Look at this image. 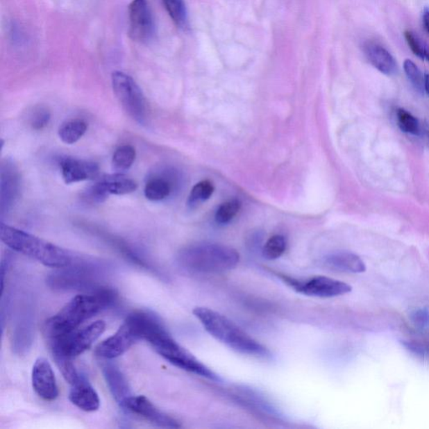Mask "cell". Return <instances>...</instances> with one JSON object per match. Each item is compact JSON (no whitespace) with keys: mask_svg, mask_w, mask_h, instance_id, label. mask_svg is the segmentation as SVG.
I'll use <instances>...</instances> for the list:
<instances>
[{"mask_svg":"<svg viewBox=\"0 0 429 429\" xmlns=\"http://www.w3.org/2000/svg\"><path fill=\"white\" fill-rule=\"evenodd\" d=\"M193 314L205 330L226 346L241 354L257 358H268V348L253 339L225 315L205 307H197Z\"/></svg>","mask_w":429,"mask_h":429,"instance_id":"1","label":"cell"},{"mask_svg":"<svg viewBox=\"0 0 429 429\" xmlns=\"http://www.w3.org/2000/svg\"><path fill=\"white\" fill-rule=\"evenodd\" d=\"M112 295L108 290L92 294L76 295L46 322L44 331L47 338L58 337L78 329L85 321L110 305Z\"/></svg>","mask_w":429,"mask_h":429,"instance_id":"2","label":"cell"},{"mask_svg":"<svg viewBox=\"0 0 429 429\" xmlns=\"http://www.w3.org/2000/svg\"><path fill=\"white\" fill-rule=\"evenodd\" d=\"M239 253L230 246L201 242L186 246L178 257L179 264L190 273L217 274L236 268Z\"/></svg>","mask_w":429,"mask_h":429,"instance_id":"3","label":"cell"},{"mask_svg":"<svg viewBox=\"0 0 429 429\" xmlns=\"http://www.w3.org/2000/svg\"><path fill=\"white\" fill-rule=\"evenodd\" d=\"M0 237L7 246L40 264L53 269H63L71 264L72 258L58 246L1 222Z\"/></svg>","mask_w":429,"mask_h":429,"instance_id":"4","label":"cell"},{"mask_svg":"<svg viewBox=\"0 0 429 429\" xmlns=\"http://www.w3.org/2000/svg\"><path fill=\"white\" fill-rule=\"evenodd\" d=\"M158 354L166 361L180 369L202 376L206 379L220 382L219 376L201 363L190 352L182 347L166 330L153 337L148 342Z\"/></svg>","mask_w":429,"mask_h":429,"instance_id":"5","label":"cell"},{"mask_svg":"<svg viewBox=\"0 0 429 429\" xmlns=\"http://www.w3.org/2000/svg\"><path fill=\"white\" fill-rule=\"evenodd\" d=\"M106 323L103 321L69 332L49 339L52 355L74 359L90 349L93 344L104 333Z\"/></svg>","mask_w":429,"mask_h":429,"instance_id":"6","label":"cell"},{"mask_svg":"<svg viewBox=\"0 0 429 429\" xmlns=\"http://www.w3.org/2000/svg\"><path fill=\"white\" fill-rule=\"evenodd\" d=\"M112 85L117 100L127 115L137 124H146L147 101L135 81L122 72H115L112 76Z\"/></svg>","mask_w":429,"mask_h":429,"instance_id":"7","label":"cell"},{"mask_svg":"<svg viewBox=\"0 0 429 429\" xmlns=\"http://www.w3.org/2000/svg\"><path fill=\"white\" fill-rule=\"evenodd\" d=\"M281 278L296 292L307 296L333 298L350 293L352 290L351 286L347 283L325 276H315L305 280L287 276Z\"/></svg>","mask_w":429,"mask_h":429,"instance_id":"8","label":"cell"},{"mask_svg":"<svg viewBox=\"0 0 429 429\" xmlns=\"http://www.w3.org/2000/svg\"><path fill=\"white\" fill-rule=\"evenodd\" d=\"M139 341H142L140 330L128 315L115 334L99 344L95 353L101 358L115 359L124 355Z\"/></svg>","mask_w":429,"mask_h":429,"instance_id":"9","label":"cell"},{"mask_svg":"<svg viewBox=\"0 0 429 429\" xmlns=\"http://www.w3.org/2000/svg\"><path fill=\"white\" fill-rule=\"evenodd\" d=\"M137 188L135 180L122 173H117L101 178L83 194V198L87 203H102L110 195H128L135 192Z\"/></svg>","mask_w":429,"mask_h":429,"instance_id":"10","label":"cell"},{"mask_svg":"<svg viewBox=\"0 0 429 429\" xmlns=\"http://www.w3.org/2000/svg\"><path fill=\"white\" fill-rule=\"evenodd\" d=\"M129 35L139 42L151 40L155 30L151 7L147 0H133L128 8Z\"/></svg>","mask_w":429,"mask_h":429,"instance_id":"11","label":"cell"},{"mask_svg":"<svg viewBox=\"0 0 429 429\" xmlns=\"http://www.w3.org/2000/svg\"><path fill=\"white\" fill-rule=\"evenodd\" d=\"M122 407L132 412L133 414L143 417L144 419L157 426L169 428L181 427L179 421L160 410L145 396H131L125 401Z\"/></svg>","mask_w":429,"mask_h":429,"instance_id":"12","label":"cell"},{"mask_svg":"<svg viewBox=\"0 0 429 429\" xmlns=\"http://www.w3.org/2000/svg\"><path fill=\"white\" fill-rule=\"evenodd\" d=\"M32 387L40 398L52 402L58 398L59 390L53 369L46 358L36 360L31 374Z\"/></svg>","mask_w":429,"mask_h":429,"instance_id":"13","label":"cell"},{"mask_svg":"<svg viewBox=\"0 0 429 429\" xmlns=\"http://www.w3.org/2000/svg\"><path fill=\"white\" fill-rule=\"evenodd\" d=\"M60 167L67 185L95 180L99 176V165L92 161L67 157L60 161Z\"/></svg>","mask_w":429,"mask_h":429,"instance_id":"14","label":"cell"},{"mask_svg":"<svg viewBox=\"0 0 429 429\" xmlns=\"http://www.w3.org/2000/svg\"><path fill=\"white\" fill-rule=\"evenodd\" d=\"M13 164L7 162L1 167V212H7L15 203L20 192V179Z\"/></svg>","mask_w":429,"mask_h":429,"instance_id":"15","label":"cell"},{"mask_svg":"<svg viewBox=\"0 0 429 429\" xmlns=\"http://www.w3.org/2000/svg\"><path fill=\"white\" fill-rule=\"evenodd\" d=\"M69 400L80 410L92 412L99 410L100 398L98 392L84 378L71 385Z\"/></svg>","mask_w":429,"mask_h":429,"instance_id":"16","label":"cell"},{"mask_svg":"<svg viewBox=\"0 0 429 429\" xmlns=\"http://www.w3.org/2000/svg\"><path fill=\"white\" fill-rule=\"evenodd\" d=\"M323 264L326 268L335 272L362 274L367 270V267L361 258L356 254L344 251L327 255Z\"/></svg>","mask_w":429,"mask_h":429,"instance_id":"17","label":"cell"},{"mask_svg":"<svg viewBox=\"0 0 429 429\" xmlns=\"http://www.w3.org/2000/svg\"><path fill=\"white\" fill-rule=\"evenodd\" d=\"M364 52L372 66L382 74L387 76L395 74L398 65L394 56L385 47L378 43L367 42L364 47Z\"/></svg>","mask_w":429,"mask_h":429,"instance_id":"18","label":"cell"},{"mask_svg":"<svg viewBox=\"0 0 429 429\" xmlns=\"http://www.w3.org/2000/svg\"><path fill=\"white\" fill-rule=\"evenodd\" d=\"M103 374L113 398L122 406L125 401L132 396L126 378H124L122 372L112 366L105 367Z\"/></svg>","mask_w":429,"mask_h":429,"instance_id":"19","label":"cell"},{"mask_svg":"<svg viewBox=\"0 0 429 429\" xmlns=\"http://www.w3.org/2000/svg\"><path fill=\"white\" fill-rule=\"evenodd\" d=\"M87 124L82 119H72L62 124L58 135L60 140L67 144H74L84 136Z\"/></svg>","mask_w":429,"mask_h":429,"instance_id":"20","label":"cell"},{"mask_svg":"<svg viewBox=\"0 0 429 429\" xmlns=\"http://www.w3.org/2000/svg\"><path fill=\"white\" fill-rule=\"evenodd\" d=\"M171 192V185L164 178L155 177L149 180L144 187V196L151 201H161Z\"/></svg>","mask_w":429,"mask_h":429,"instance_id":"21","label":"cell"},{"mask_svg":"<svg viewBox=\"0 0 429 429\" xmlns=\"http://www.w3.org/2000/svg\"><path fill=\"white\" fill-rule=\"evenodd\" d=\"M136 159L135 149L131 145H123L116 149L112 155V168L117 173L128 171L135 163Z\"/></svg>","mask_w":429,"mask_h":429,"instance_id":"22","label":"cell"},{"mask_svg":"<svg viewBox=\"0 0 429 429\" xmlns=\"http://www.w3.org/2000/svg\"><path fill=\"white\" fill-rule=\"evenodd\" d=\"M287 248V242L281 235H275L270 237L262 249V255L269 260H275L285 253Z\"/></svg>","mask_w":429,"mask_h":429,"instance_id":"23","label":"cell"},{"mask_svg":"<svg viewBox=\"0 0 429 429\" xmlns=\"http://www.w3.org/2000/svg\"><path fill=\"white\" fill-rule=\"evenodd\" d=\"M166 10L178 26L183 27L187 22V12L184 0H163Z\"/></svg>","mask_w":429,"mask_h":429,"instance_id":"24","label":"cell"},{"mask_svg":"<svg viewBox=\"0 0 429 429\" xmlns=\"http://www.w3.org/2000/svg\"><path fill=\"white\" fill-rule=\"evenodd\" d=\"M241 206V202L236 199L224 202L217 210L216 221L217 224L221 225L229 224L240 212Z\"/></svg>","mask_w":429,"mask_h":429,"instance_id":"25","label":"cell"},{"mask_svg":"<svg viewBox=\"0 0 429 429\" xmlns=\"http://www.w3.org/2000/svg\"><path fill=\"white\" fill-rule=\"evenodd\" d=\"M214 192V186L210 180H202L197 183L190 192L188 204L195 205L208 201Z\"/></svg>","mask_w":429,"mask_h":429,"instance_id":"26","label":"cell"},{"mask_svg":"<svg viewBox=\"0 0 429 429\" xmlns=\"http://www.w3.org/2000/svg\"><path fill=\"white\" fill-rule=\"evenodd\" d=\"M53 358L64 378L66 379L67 382L70 384V385L78 382V380L82 378V376H81L79 372L76 370L74 362H72V359L59 355H54Z\"/></svg>","mask_w":429,"mask_h":429,"instance_id":"27","label":"cell"},{"mask_svg":"<svg viewBox=\"0 0 429 429\" xmlns=\"http://www.w3.org/2000/svg\"><path fill=\"white\" fill-rule=\"evenodd\" d=\"M396 120H398L401 131L410 133V135H420L419 120L414 116H412L410 112L402 108L398 109V112H396Z\"/></svg>","mask_w":429,"mask_h":429,"instance_id":"28","label":"cell"},{"mask_svg":"<svg viewBox=\"0 0 429 429\" xmlns=\"http://www.w3.org/2000/svg\"><path fill=\"white\" fill-rule=\"evenodd\" d=\"M403 69L407 78L419 92L424 91V76L417 65L411 60H405Z\"/></svg>","mask_w":429,"mask_h":429,"instance_id":"29","label":"cell"},{"mask_svg":"<svg viewBox=\"0 0 429 429\" xmlns=\"http://www.w3.org/2000/svg\"><path fill=\"white\" fill-rule=\"evenodd\" d=\"M51 113L46 108H37L31 116V127L35 131L46 128L49 124Z\"/></svg>","mask_w":429,"mask_h":429,"instance_id":"30","label":"cell"},{"mask_svg":"<svg viewBox=\"0 0 429 429\" xmlns=\"http://www.w3.org/2000/svg\"><path fill=\"white\" fill-rule=\"evenodd\" d=\"M404 36L408 47H410L414 54L420 59L423 60L424 49L426 44L421 42V40L417 37V35L410 31H405Z\"/></svg>","mask_w":429,"mask_h":429,"instance_id":"31","label":"cell"},{"mask_svg":"<svg viewBox=\"0 0 429 429\" xmlns=\"http://www.w3.org/2000/svg\"><path fill=\"white\" fill-rule=\"evenodd\" d=\"M412 323L419 330L429 328V311L427 309H417L410 314Z\"/></svg>","mask_w":429,"mask_h":429,"instance_id":"32","label":"cell"},{"mask_svg":"<svg viewBox=\"0 0 429 429\" xmlns=\"http://www.w3.org/2000/svg\"><path fill=\"white\" fill-rule=\"evenodd\" d=\"M423 23L424 29L426 30L429 35V10H425L423 15Z\"/></svg>","mask_w":429,"mask_h":429,"instance_id":"33","label":"cell"},{"mask_svg":"<svg viewBox=\"0 0 429 429\" xmlns=\"http://www.w3.org/2000/svg\"><path fill=\"white\" fill-rule=\"evenodd\" d=\"M424 91L429 96V74L424 75Z\"/></svg>","mask_w":429,"mask_h":429,"instance_id":"34","label":"cell"},{"mask_svg":"<svg viewBox=\"0 0 429 429\" xmlns=\"http://www.w3.org/2000/svg\"><path fill=\"white\" fill-rule=\"evenodd\" d=\"M423 60H426L429 62V47L427 44L424 49Z\"/></svg>","mask_w":429,"mask_h":429,"instance_id":"35","label":"cell"},{"mask_svg":"<svg viewBox=\"0 0 429 429\" xmlns=\"http://www.w3.org/2000/svg\"><path fill=\"white\" fill-rule=\"evenodd\" d=\"M425 140H426L427 144L429 146V131H426V133H425Z\"/></svg>","mask_w":429,"mask_h":429,"instance_id":"36","label":"cell"}]
</instances>
